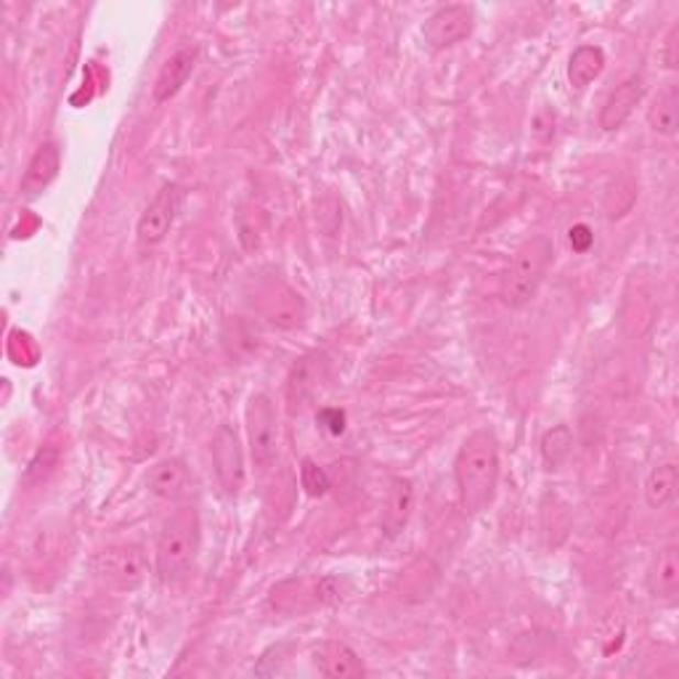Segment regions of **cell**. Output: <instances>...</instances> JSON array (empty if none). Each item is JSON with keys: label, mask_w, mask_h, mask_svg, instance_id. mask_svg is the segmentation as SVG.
<instances>
[{"label": "cell", "mask_w": 679, "mask_h": 679, "mask_svg": "<svg viewBox=\"0 0 679 679\" xmlns=\"http://www.w3.org/2000/svg\"><path fill=\"white\" fill-rule=\"evenodd\" d=\"M500 441L494 430L481 428L470 432L464 443L459 446L455 459V478L459 491V504L464 515H481L491 507L500 486Z\"/></svg>", "instance_id": "1"}, {"label": "cell", "mask_w": 679, "mask_h": 679, "mask_svg": "<svg viewBox=\"0 0 679 679\" xmlns=\"http://www.w3.org/2000/svg\"><path fill=\"white\" fill-rule=\"evenodd\" d=\"M199 545H202V526H199L197 507L191 502L178 504V510H173L165 521L154 547L157 577L163 581L184 579L197 560Z\"/></svg>", "instance_id": "2"}, {"label": "cell", "mask_w": 679, "mask_h": 679, "mask_svg": "<svg viewBox=\"0 0 679 679\" xmlns=\"http://www.w3.org/2000/svg\"><path fill=\"white\" fill-rule=\"evenodd\" d=\"M552 239L547 237H534L521 244V250L515 252L513 263H510L507 274L502 280L500 295L504 306L523 308L534 300L549 266H552Z\"/></svg>", "instance_id": "3"}, {"label": "cell", "mask_w": 679, "mask_h": 679, "mask_svg": "<svg viewBox=\"0 0 679 679\" xmlns=\"http://www.w3.org/2000/svg\"><path fill=\"white\" fill-rule=\"evenodd\" d=\"M244 417H248L252 462H255L258 473H266L280 455V417H276L274 401L266 393H252Z\"/></svg>", "instance_id": "4"}, {"label": "cell", "mask_w": 679, "mask_h": 679, "mask_svg": "<svg viewBox=\"0 0 679 679\" xmlns=\"http://www.w3.org/2000/svg\"><path fill=\"white\" fill-rule=\"evenodd\" d=\"M94 573L114 590H135L146 579V555L139 545L101 549L94 558Z\"/></svg>", "instance_id": "5"}, {"label": "cell", "mask_w": 679, "mask_h": 679, "mask_svg": "<svg viewBox=\"0 0 679 679\" xmlns=\"http://www.w3.org/2000/svg\"><path fill=\"white\" fill-rule=\"evenodd\" d=\"M180 205H184V191L176 184H165L163 189L154 194V199L149 207L141 212L139 218V242L144 248H157L160 242H165V237L171 234L173 223H176Z\"/></svg>", "instance_id": "6"}, {"label": "cell", "mask_w": 679, "mask_h": 679, "mask_svg": "<svg viewBox=\"0 0 679 679\" xmlns=\"http://www.w3.org/2000/svg\"><path fill=\"white\" fill-rule=\"evenodd\" d=\"M212 468H216L218 483L229 496L242 494L248 483V468H244L242 443L231 425H221L212 436Z\"/></svg>", "instance_id": "7"}, {"label": "cell", "mask_w": 679, "mask_h": 679, "mask_svg": "<svg viewBox=\"0 0 679 679\" xmlns=\"http://www.w3.org/2000/svg\"><path fill=\"white\" fill-rule=\"evenodd\" d=\"M475 28V11L470 6L455 3V6H443L432 14L428 22H425L423 35L425 43L430 45L432 51H443L451 48V45L462 43L464 37H470V32Z\"/></svg>", "instance_id": "8"}, {"label": "cell", "mask_w": 679, "mask_h": 679, "mask_svg": "<svg viewBox=\"0 0 679 679\" xmlns=\"http://www.w3.org/2000/svg\"><path fill=\"white\" fill-rule=\"evenodd\" d=\"M146 486L157 500L163 502H186L191 496L194 489V475L189 464L178 457H165L149 470Z\"/></svg>", "instance_id": "9"}, {"label": "cell", "mask_w": 679, "mask_h": 679, "mask_svg": "<svg viewBox=\"0 0 679 679\" xmlns=\"http://www.w3.org/2000/svg\"><path fill=\"white\" fill-rule=\"evenodd\" d=\"M310 664L319 669V675L332 677V679L366 675L359 653H355L351 645L340 643V639H325V643L314 645V648H310Z\"/></svg>", "instance_id": "10"}, {"label": "cell", "mask_w": 679, "mask_h": 679, "mask_svg": "<svg viewBox=\"0 0 679 679\" xmlns=\"http://www.w3.org/2000/svg\"><path fill=\"white\" fill-rule=\"evenodd\" d=\"M197 59H199L197 45H184V48H178L176 54L163 64L157 80H154V101L157 103L171 101L173 96L186 86V80L191 77L194 67H197Z\"/></svg>", "instance_id": "11"}, {"label": "cell", "mask_w": 679, "mask_h": 679, "mask_svg": "<svg viewBox=\"0 0 679 679\" xmlns=\"http://www.w3.org/2000/svg\"><path fill=\"white\" fill-rule=\"evenodd\" d=\"M62 171V152L59 144H54V141H45L35 149V154H32L28 171H24L22 184H19V189H22L24 197H37V194H43L48 189L51 184H54L56 176H59Z\"/></svg>", "instance_id": "12"}, {"label": "cell", "mask_w": 679, "mask_h": 679, "mask_svg": "<svg viewBox=\"0 0 679 679\" xmlns=\"http://www.w3.org/2000/svg\"><path fill=\"white\" fill-rule=\"evenodd\" d=\"M645 96V80L639 75L626 77L621 86L607 96V101L603 103V112H600V128L603 131H618L626 120L632 118L635 107L643 101Z\"/></svg>", "instance_id": "13"}, {"label": "cell", "mask_w": 679, "mask_h": 679, "mask_svg": "<svg viewBox=\"0 0 679 679\" xmlns=\"http://www.w3.org/2000/svg\"><path fill=\"white\" fill-rule=\"evenodd\" d=\"M327 359L321 353L303 355L287 377L289 404H306L314 393H319L327 383Z\"/></svg>", "instance_id": "14"}, {"label": "cell", "mask_w": 679, "mask_h": 679, "mask_svg": "<svg viewBox=\"0 0 679 679\" xmlns=\"http://www.w3.org/2000/svg\"><path fill=\"white\" fill-rule=\"evenodd\" d=\"M412 507H414V483L409 478H393L383 513V532L387 536H398L404 532V526L409 523Z\"/></svg>", "instance_id": "15"}, {"label": "cell", "mask_w": 679, "mask_h": 679, "mask_svg": "<svg viewBox=\"0 0 679 679\" xmlns=\"http://www.w3.org/2000/svg\"><path fill=\"white\" fill-rule=\"evenodd\" d=\"M650 592L661 603H675L679 594V558L677 545H666L658 549L656 566L650 571Z\"/></svg>", "instance_id": "16"}, {"label": "cell", "mask_w": 679, "mask_h": 679, "mask_svg": "<svg viewBox=\"0 0 679 679\" xmlns=\"http://www.w3.org/2000/svg\"><path fill=\"white\" fill-rule=\"evenodd\" d=\"M263 314H266V321L271 327L289 329V327L300 325L303 321L300 295H295L293 289L276 282V295H274V287H271L269 297L263 300Z\"/></svg>", "instance_id": "17"}, {"label": "cell", "mask_w": 679, "mask_h": 679, "mask_svg": "<svg viewBox=\"0 0 679 679\" xmlns=\"http://www.w3.org/2000/svg\"><path fill=\"white\" fill-rule=\"evenodd\" d=\"M605 69V51L600 45H579L568 59V80L573 88L584 90Z\"/></svg>", "instance_id": "18"}, {"label": "cell", "mask_w": 679, "mask_h": 679, "mask_svg": "<svg viewBox=\"0 0 679 679\" xmlns=\"http://www.w3.org/2000/svg\"><path fill=\"white\" fill-rule=\"evenodd\" d=\"M677 496V464L661 462L650 468L648 478H645V500L653 510H664L675 502Z\"/></svg>", "instance_id": "19"}, {"label": "cell", "mask_w": 679, "mask_h": 679, "mask_svg": "<svg viewBox=\"0 0 679 679\" xmlns=\"http://www.w3.org/2000/svg\"><path fill=\"white\" fill-rule=\"evenodd\" d=\"M648 122L650 128L658 135H677L679 128V88L677 86H666L664 90H658L656 101L648 109Z\"/></svg>", "instance_id": "20"}, {"label": "cell", "mask_w": 679, "mask_h": 679, "mask_svg": "<svg viewBox=\"0 0 679 679\" xmlns=\"http://www.w3.org/2000/svg\"><path fill=\"white\" fill-rule=\"evenodd\" d=\"M571 449H573V432L568 425H555V428L547 430L545 438H541V457H545L549 470L562 468V462L571 457Z\"/></svg>", "instance_id": "21"}, {"label": "cell", "mask_w": 679, "mask_h": 679, "mask_svg": "<svg viewBox=\"0 0 679 679\" xmlns=\"http://www.w3.org/2000/svg\"><path fill=\"white\" fill-rule=\"evenodd\" d=\"M300 483H303V489H306L308 496H325L329 486H332V483H329V475L319 468V464L314 462V459H303Z\"/></svg>", "instance_id": "22"}, {"label": "cell", "mask_w": 679, "mask_h": 679, "mask_svg": "<svg viewBox=\"0 0 679 679\" xmlns=\"http://www.w3.org/2000/svg\"><path fill=\"white\" fill-rule=\"evenodd\" d=\"M661 59H664V67L671 69V73L679 67V24H671V30L666 32Z\"/></svg>", "instance_id": "23"}, {"label": "cell", "mask_w": 679, "mask_h": 679, "mask_svg": "<svg viewBox=\"0 0 679 679\" xmlns=\"http://www.w3.org/2000/svg\"><path fill=\"white\" fill-rule=\"evenodd\" d=\"M319 423H321V428L332 432V436H340V432L346 430V414L338 409H321Z\"/></svg>", "instance_id": "24"}, {"label": "cell", "mask_w": 679, "mask_h": 679, "mask_svg": "<svg viewBox=\"0 0 679 679\" xmlns=\"http://www.w3.org/2000/svg\"><path fill=\"white\" fill-rule=\"evenodd\" d=\"M592 239H594V237H592V229H590V226L579 223V226H573V229H571V244H573V250L587 252V250H590Z\"/></svg>", "instance_id": "25"}]
</instances>
